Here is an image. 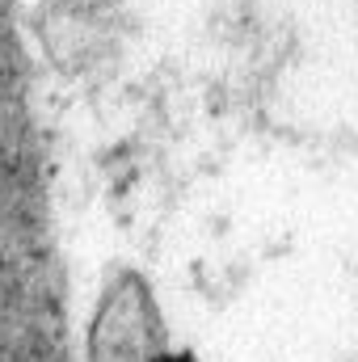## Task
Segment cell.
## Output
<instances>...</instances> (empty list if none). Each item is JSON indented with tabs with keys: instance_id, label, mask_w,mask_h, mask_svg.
<instances>
[{
	"instance_id": "obj_1",
	"label": "cell",
	"mask_w": 358,
	"mask_h": 362,
	"mask_svg": "<svg viewBox=\"0 0 358 362\" xmlns=\"http://www.w3.org/2000/svg\"><path fill=\"white\" fill-rule=\"evenodd\" d=\"M139 295H131L127 303H110V312L101 308V325H97V346L93 362H152L156 354V333H144L139 325Z\"/></svg>"
}]
</instances>
